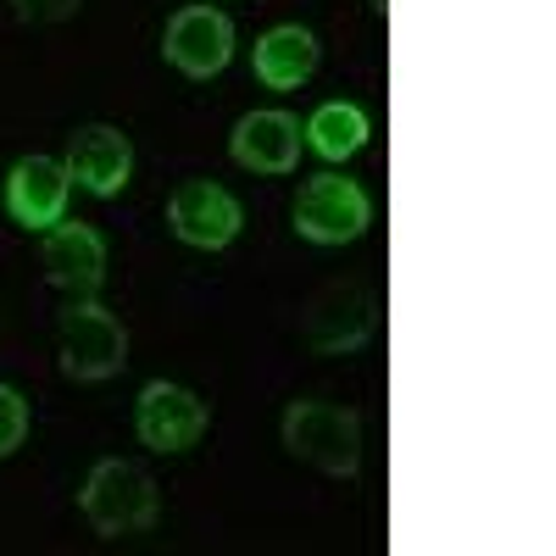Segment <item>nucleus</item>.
<instances>
[{
  "label": "nucleus",
  "mask_w": 556,
  "mask_h": 556,
  "mask_svg": "<svg viewBox=\"0 0 556 556\" xmlns=\"http://www.w3.org/2000/svg\"><path fill=\"white\" fill-rule=\"evenodd\" d=\"M235 17L217 12V7H178L162 28V56L167 67H178L184 78H217L228 62H235Z\"/></svg>",
  "instance_id": "8"
},
{
  "label": "nucleus",
  "mask_w": 556,
  "mask_h": 556,
  "mask_svg": "<svg viewBox=\"0 0 556 556\" xmlns=\"http://www.w3.org/2000/svg\"><path fill=\"white\" fill-rule=\"evenodd\" d=\"M28 424H34L28 395L12 390V384H0V456H12V451L28 440Z\"/></svg>",
  "instance_id": "15"
},
{
  "label": "nucleus",
  "mask_w": 556,
  "mask_h": 556,
  "mask_svg": "<svg viewBox=\"0 0 556 556\" xmlns=\"http://www.w3.org/2000/svg\"><path fill=\"white\" fill-rule=\"evenodd\" d=\"M323 51H317V34L301 28V23H278L267 28L256 45H251V73L262 89H278V96H290V89H301L312 73H317Z\"/></svg>",
  "instance_id": "13"
},
{
  "label": "nucleus",
  "mask_w": 556,
  "mask_h": 556,
  "mask_svg": "<svg viewBox=\"0 0 556 556\" xmlns=\"http://www.w3.org/2000/svg\"><path fill=\"white\" fill-rule=\"evenodd\" d=\"M78 513L101 540H123V534H146L162 518V490L156 479L128 456H106L89 468L84 490H78Z\"/></svg>",
  "instance_id": "1"
},
{
  "label": "nucleus",
  "mask_w": 556,
  "mask_h": 556,
  "mask_svg": "<svg viewBox=\"0 0 556 556\" xmlns=\"http://www.w3.org/2000/svg\"><path fill=\"white\" fill-rule=\"evenodd\" d=\"M379 329V295L362 285V278H340V285H323L306 312H301V340L317 356H356Z\"/></svg>",
  "instance_id": "5"
},
{
  "label": "nucleus",
  "mask_w": 556,
  "mask_h": 556,
  "mask_svg": "<svg viewBox=\"0 0 556 556\" xmlns=\"http://www.w3.org/2000/svg\"><path fill=\"white\" fill-rule=\"evenodd\" d=\"M78 7H84V0H12L17 23H28V28H51V23H67Z\"/></svg>",
  "instance_id": "16"
},
{
  "label": "nucleus",
  "mask_w": 556,
  "mask_h": 556,
  "mask_svg": "<svg viewBox=\"0 0 556 556\" xmlns=\"http://www.w3.org/2000/svg\"><path fill=\"white\" fill-rule=\"evenodd\" d=\"M367 7H374V17H390V0H367Z\"/></svg>",
  "instance_id": "17"
},
{
  "label": "nucleus",
  "mask_w": 556,
  "mask_h": 556,
  "mask_svg": "<svg viewBox=\"0 0 556 556\" xmlns=\"http://www.w3.org/2000/svg\"><path fill=\"white\" fill-rule=\"evenodd\" d=\"M212 424V412L195 390H184V384H167V379H151L146 390L134 395V434L146 451L156 456H178V451H190L201 445Z\"/></svg>",
  "instance_id": "7"
},
{
  "label": "nucleus",
  "mask_w": 556,
  "mask_h": 556,
  "mask_svg": "<svg viewBox=\"0 0 556 556\" xmlns=\"http://www.w3.org/2000/svg\"><path fill=\"white\" fill-rule=\"evenodd\" d=\"M167 228L190 251H228L245 228V206L212 178H184L167 195Z\"/></svg>",
  "instance_id": "6"
},
{
  "label": "nucleus",
  "mask_w": 556,
  "mask_h": 556,
  "mask_svg": "<svg viewBox=\"0 0 556 556\" xmlns=\"http://www.w3.org/2000/svg\"><path fill=\"white\" fill-rule=\"evenodd\" d=\"M290 217H295V235L312 240V245H351V240L367 235V223H374V201H367V190L356 178L323 167L295 190Z\"/></svg>",
  "instance_id": "4"
},
{
  "label": "nucleus",
  "mask_w": 556,
  "mask_h": 556,
  "mask_svg": "<svg viewBox=\"0 0 556 556\" xmlns=\"http://www.w3.org/2000/svg\"><path fill=\"white\" fill-rule=\"evenodd\" d=\"M39 267L67 301L101 295V285H106V240H101V228L67 223V217L56 228H45L39 235Z\"/></svg>",
  "instance_id": "9"
},
{
  "label": "nucleus",
  "mask_w": 556,
  "mask_h": 556,
  "mask_svg": "<svg viewBox=\"0 0 556 556\" xmlns=\"http://www.w3.org/2000/svg\"><path fill=\"white\" fill-rule=\"evenodd\" d=\"M301 139L306 151L323 156L329 167L351 162L356 151H367V139H374V117H367L356 101H323L306 123H301Z\"/></svg>",
  "instance_id": "14"
},
{
  "label": "nucleus",
  "mask_w": 556,
  "mask_h": 556,
  "mask_svg": "<svg viewBox=\"0 0 556 556\" xmlns=\"http://www.w3.org/2000/svg\"><path fill=\"white\" fill-rule=\"evenodd\" d=\"M73 190H89V195H123L128 178H134V146L128 134L112 128V123H84L73 139H67V156H62Z\"/></svg>",
  "instance_id": "11"
},
{
  "label": "nucleus",
  "mask_w": 556,
  "mask_h": 556,
  "mask_svg": "<svg viewBox=\"0 0 556 556\" xmlns=\"http://www.w3.org/2000/svg\"><path fill=\"white\" fill-rule=\"evenodd\" d=\"M285 451L306 468L329 473V479H356L362 473V412L356 406H340V401H290L285 406Z\"/></svg>",
  "instance_id": "2"
},
{
  "label": "nucleus",
  "mask_w": 556,
  "mask_h": 556,
  "mask_svg": "<svg viewBox=\"0 0 556 556\" xmlns=\"http://www.w3.org/2000/svg\"><path fill=\"white\" fill-rule=\"evenodd\" d=\"M301 117L285 112V106H256L235 123V134H228V156H235V167L245 173H262V178H285L301 167Z\"/></svg>",
  "instance_id": "10"
},
{
  "label": "nucleus",
  "mask_w": 556,
  "mask_h": 556,
  "mask_svg": "<svg viewBox=\"0 0 556 556\" xmlns=\"http://www.w3.org/2000/svg\"><path fill=\"white\" fill-rule=\"evenodd\" d=\"M56 345H62V374L73 384H101V379H117L128 367V329L96 295H78V301L62 306Z\"/></svg>",
  "instance_id": "3"
},
{
  "label": "nucleus",
  "mask_w": 556,
  "mask_h": 556,
  "mask_svg": "<svg viewBox=\"0 0 556 556\" xmlns=\"http://www.w3.org/2000/svg\"><path fill=\"white\" fill-rule=\"evenodd\" d=\"M67 195H73V178L62 156H17L7 173V217L28 235L56 228L67 217Z\"/></svg>",
  "instance_id": "12"
}]
</instances>
